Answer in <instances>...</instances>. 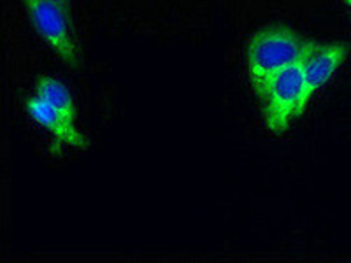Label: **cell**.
I'll list each match as a JSON object with an SVG mask.
<instances>
[{
	"mask_svg": "<svg viewBox=\"0 0 351 263\" xmlns=\"http://www.w3.org/2000/svg\"><path fill=\"white\" fill-rule=\"evenodd\" d=\"M311 44L313 40L304 39L285 25H271L256 30L246 46L247 79L255 95L260 99L272 77L300 60Z\"/></svg>",
	"mask_w": 351,
	"mask_h": 263,
	"instance_id": "obj_1",
	"label": "cell"
},
{
	"mask_svg": "<svg viewBox=\"0 0 351 263\" xmlns=\"http://www.w3.org/2000/svg\"><path fill=\"white\" fill-rule=\"evenodd\" d=\"M304 56L295 64L278 72L258 99L262 102L265 127L272 134L287 132L293 121L299 120L311 102L306 93Z\"/></svg>",
	"mask_w": 351,
	"mask_h": 263,
	"instance_id": "obj_2",
	"label": "cell"
},
{
	"mask_svg": "<svg viewBox=\"0 0 351 263\" xmlns=\"http://www.w3.org/2000/svg\"><path fill=\"white\" fill-rule=\"evenodd\" d=\"M37 36L65 65L77 68L81 55L72 36L67 9L55 0H21Z\"/></svg>",
	"mask_w": 351,
	"mask_h": 263,
	"instance_id": "obj_3",
	"label": "cell"
},
{
	"mask_svg": "<svg viewBox=\"0 0 351 263\" xmlns=\"http://www.w3.org/2000/svg\"><path fill=\"white\" fill-rule=\"evenodd\" d=\"M346 56L348 46L344 42L324 44L313 40L311 48L304 56V79L309 100L330 83L346 60Z\"/></svg>",
	"mask_w": 351,
	"mask_h": 263,
	"instance_id": "obj_4",
	"label": "cell"
},
{
	"mask_svg": "<svg viewBox=\"0 0 351 263\" xmlns=\"http://www.w3.org/2000/svg\"><path fill=\"white\" fill-rule=\"evenodd\" d=\"M25 109H27L30 120L36 121L46 132H49L60 144H65V146L74 149H86L90 146V139L76 127V121L69 120L67 116L62 114L60 111H56L51 105L46 104L40 97L34 95L27 99Z\"/></svg>",
	"mask_w": 351,
	"mask_h": 263,
	"instance_id": "obj_5",
	"label": "cell"
},
{
	"mask_svg": "<svg viewBox=\"0 0 351 263\" xmlns=\"http://www.w3.org/2000/svg\"><path fill=\"white\" fill-rule=\"evenodd\" d=\"M36 95L40 97L53 109H56V111H60L64 116H67L71 121H76L77 109L76 102H74V97H72L67 84L62 83L60 79H56L53 76L39 77L36 83Z\"/></svg>",
	"mask_w": 351,
	"mask_h": 263,
	"instance_id": "obj_6",
	"label": "cell"
},
{
	"mask_svg": "<svg viewBox=\"0 0 351 263\" xmlns=\"http://www.w3.org/2000/svg\"><path fill=\"white\" fill-rule=\"evenodd\" d=\"M55 2H58L60 5H64L65 9H69V5H71V0H55Z\"/></svg>",
	"mask_w": 351,
	"mask_h": 263,
	"instance_id": "obj_7",
	"label": "cell"
},
{
	"mask_svg": "<svg viewBox=\"0 0 351 263\" xmlns=\"http://www.w3.org/2000/svg\"><path fill=\"white\" fill-rule=\"evenodd\" d=\"M343 2H344V4H346V5H348V8H350V9H351V0H343Z\"/></svg>",
	"mask_w": 351,
	"mask_h": 263,
	"instance_id": "obj_8",
	"label": "cell"
}]
</instances>
